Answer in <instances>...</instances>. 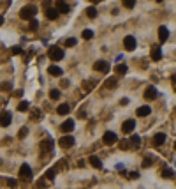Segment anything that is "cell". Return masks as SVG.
Listing matches in <instances>:
<instances>
[{
    "label": "cell",
    "instance_id": "12",
    "mask_svg": "<svg viewBox=\"0 0 176 189\" xmlns=\"http://www.w3.org/2000/svg\"><path fill=\"white\" fill-rule=\"evenodd\" d=\"M72 129H74V120H72V119L65 120L62 126H60V131H62V133H70Z\"/></svg>",
    "mask_w": 176,
    "mask_h": 189
},
{
    "label": "cell",
    "instance_id": "35",
    "mask_svg": "<svg viewBox=\"0 0 176 189\" xmlns=\"http://www.w3.org/2000/svg\"><path fill=\"white\" fill-rule=\"evenodd\" d=\"M123 6L129 7V9H132V7L136 6V2H134V0H125V2H123Z\"/></svg>",
    "mask_w": 176,
    "mask_h": 189
},
{
    "label": "cell",
    "instance_id": "3",
    "mask_svg": "<svg viewBox=\"0 0 176 189\" xmlns=\"http://www.w3.org/2000/svg\"><path fill=\"white\" fill-rule=\"evenodd\" d=\"M58 145H60L62 148H69V147L74 145V138H72L70 134H65V136H62V138L58 140Z\"/></svg>",
    "mask_w": 176,
    "mask_h": 189
},
{
    "label": "cell",
    "instance_id": "2",
    "mask_svg": "<svg viewBox=\"0 0 176 189\" xmlns=\"http://www.w3.org/2000/svg\"><path fill=\"white\" fill-rule=\"evenodd\" d=\"M35 13H37V9L30 4V6H25L20 11V18H21V20H32V18L35 16Z\"/></svg>",
    "mask_w": 176,
    "mask_h": 189
},
{
    "label": "cell",
    "instance_id": "31",
    "mask_svg": "<svg viewBox=\"0 0 176 189\" xmlns=\"http://www.w3.org/2000/svg\"><path fill=\"white\" fill-rule=\"evenodd\" d=\"M30 117H32V119L34 120H37V119H41V112H39V110H30Z\"/></svg>",
    "mask_w": 176,
    "mask_h": 189
},
{
    "label": "cell",
    "instance_id": "11",
    "mask_svg": "<svg viewBox=\"0 0 176 189\" xmlns=\"http://www.w3.org/2000/svg\"><path fill=\"white\" fill-rule=\"evenodd\" d=\"M134 127H136V122H134L132 119H129V120H125V122H123V126H122V131H123V133H132L134 131Z\"/></svg>",
    "mask_w": 176,
    "mask_h": 189
},
{
    "label": "cell",
    "instance_id": "14",
    "mask_svg": "<svg viewBox=\"0 0 176 189\" xmlns=\"http://www.w3.org/2000/svg\"><path fill=\"white\" fill-rule=\"evenodd\" d=\"M167 37H169V30L166 27H159V41L164 42V41H167Z\"/></svg>",
    "mask_w": 176,
    "mask_h": 189
},
{
    "label": "cell",
    "instance_id": "40",
    "mask_svg": "<svg viewBox=\"0 0 176 189\" xmlns=\"http://www.w3.org/2000/svg\"><path fill=\"white\" fill-rule=\"evenodd\" d=\"M20 96H23V90H16L14 92V97H20Z\"/></svg>",
    "mask_w": 176,
    "mask_h": 189
},
{
    "label": "cell",
    "instance_id": "24",
    "mask_svg": "<svg viewBox=\"0 0 176 189\" xmlns=\"http://www.w3.org/2000/svg\"><path fill=\"white\" fill-rule=\"evenodd\" d=\"M86 16H88L90 20L97 18V9H95V7H88V9H86Z\"/></svg>",
    "mask_w": 176,
    "mask_h": 189
},
{
    "label": "cell",
    "instance_id": "27",
    "mask_svg": "<svg viewBox=\"0 0 176 189\" xmlns=\"http://www.w3.org/2000/svg\"><path fill=\"white\" fill-rule=\"evenodd\" d=\"M13 89V85L9 83V81H4V83H0V90L2 92H7V90H11Z\"/></svg>",
    "mask_w": 176,
    "mask_h": 189
},
{
    "label": "cell",
    "instance_id": "44",
    "mask_svg": "<svg viewBox=\"0 0 176 189\" xmlns=\"http://www.w3.org/2000/svg\"><path fill=\"white\" fill-rule=\"evenodd\" d=\"M174 148H176V141H174Z\"/></svg>",
    "mask_w": 176,
    "mask_h": 189
},
{
    "label": "cell",
    "instance_id": "43",
    "mask_svg": "<svg viewBox=\"0 0 176 189\" xmlns=\"http://www.w3.org/2000/svg\"><path fill=\"white\" fill-rule=\"evenodd\" d=\"M2 23H4V18H2V16H0V25H2Z\"/></svg>",
    "mask_w": 176,
    "mask_h": 189
},
{
    "label": "cell",
    "instance_id": "13",
    "mask_svg": "<svg viewBox=\"0 0 176 189\" xmlns=\"http://www.w3.org/2000/svg\"><path fill=\"white\" fill-rule=\"evenodd\" d=\"M136 113H137V117H148V115L152 113V108H150V106H139V108L136 110Z\"/></svg>",
    "mask_w": 176,
    "mask_h": 189
},
{
    "label": "cell",
    "instance_id": "26",
    "mask_svg": "<svg viewBox=\"0 0 176 189\" xmlns=\"http://www.w3.org/2000/svg\"><path fill=\"white\" fill-rule=\"evenodd\" d=\"M81 37H83V39H92V37H93V32L88 30V28H84L83 32H81Z\"/></svg>",
    "mask_w": 176,
    "mask_h": 189
},
{
    "label": "cell",
    "instance_id": "29",
    "mask_svg": "<svg viewBox=\"0 0 176 189\" xmlns=\"http://www.w3.org/2000/svg\"><path fill=\"white\" fill-rule=\"evenodd\" d=\"M130 141H132V145H134V147H139V145H141V136L134 134L132 138H130Z\"/></svg>",
    "mask_w": 176,
    "mask_h": 189
},
{
    "label": "cell",
    "instance_id": "34",
    "mask_svg": "<svg viewBox=\"0 0 176 189\" xmlns=\"http://www.w3.org/2000/svg\"><path fill=\"white\" fill-rule=\"evenodd\" d=\"M162 177H173V170L164 168V170H162Z\"/></svg>",
    "mask_w": 176,
    "mask_h": 189
},
{
    "label": "cell",
    "instance_id": "39",
    "mask_svg": "<svg viewBox=\"0 0 176 189\" xmlns=\"http://www.w3.org/2000/svg\"><path fill=\"white\" fill-rule=\"evenodd\" d=\"M143 166H144V168H148V166H152V159H144V163H143Z\"/></svg>",
    "mask_w": 176,
    "mask_h": 189
},
{
    "label": "cell",
    "instance_id": "9",
    "mask_svg": "<svg viewBox=\"0 0 176 189\" xmlns=\"http://www.w3.org/2000/svg\"><path fill=\"white\" fill-rule=\"evenodd\" d=\"M155 97H157V89H155L153 85L146 87V89H144V99H148V101H153Z\"/></svg>",
    "mask_w": 176,
    "mask_h": 189
},
{
    "label": "cell",
    "instance_id": "16",
    "mask_svg": "<svg viewBox=\"0 0 176 189\" xmlns=\"http://www.w3.org/2000/svg\"><path fill=\"white\" fill-rule=\"evenodd\" d=\"M56 11L65 14V13H69L70 11V7H69V4H65V2H56Z\"/></svg>",
    "mask_w": 176,
    "mask_h": 189
},
{
    "label": "cell",
    "instance_id": "18",
    "mask_svg": "<svg viewBox=\"0 0 176 189\" xmlns=\"http://www.w3.org/2000/svg\"><path fill=\"white\" fill-rule=\"evenodd\" d=\"M152 60H155V62H159L162 58V51H160V48H152Z\"/></svg>",
    "mask_w": 176,
    "mask_h": 189
},
{
    "label": "cell",
    "instance_id": "28",
    "mask_svg": "<svg viewBox=\"0 0 176 189\" xmlns=\"http://www.w3.org/2000/svg\"><path fill=\"white\" fill-rule=\"evenodd\" d=\"M49 97L53 99V101H55V99H58V97H60V90H58V89H53V90H49Z\"/></svg>",
    "mask_w": 176,
    "mask_h": 189
},
{
    "label": "cell",
    "instance_id": "22",
    "mask_svg": "<svg viewBox=\"0 0 176 189\" xmlns=\"http://www.w3.org/2000/svg\"><path fill=\"white\" fill-rule=\"evenodd\" d=\"M28 110H30V103L28 101H21L18 104V112H28Z\"/></svg>",
    "mask_w": 176,
    "mask_h": 189
},
{
    "label": "cell",
    "instance_id": "21",
    "mask_svg": "<svg viewBox=\"0 0 176 189\" xmlns=\"http://www.w3.org/2000/svg\"><path fill=\"white\" fill-rule=\"evenodd\" d=\"M104 85H106V89H114L118 85V81H116V78H107Z\"/></svg>",
    "mask_w": 176,
    "mask_h": 189
},
{
    "label": "cell",
    "instance_id": "38",
    "mask_svg": "<svg viewBox=\"0 0 176 189\" xmlns=\"http://www.w3.org/2000/svg\"><path fill=\"white\" fill-rule=\"evenodd\" d=\"M92 87H93V83H83V89H84V90H92Z\"/></svg>",
    "mask_w": 176,
    "mask_h": 189
},
{
    "label": "cell",
    "instance_id": "30",
    "mask_svg": "<svg viewBox=\"0 0 176 189\" xmlns=\"http://www.w3.org/2000/svg\"><path fill=\"white\" fill-rule=\"evenodd\" d=\"M76 39H74V37H69V39H67V41H65V46H67V48H72V46H76Z\"/></svg>",
    "mask_w": 176,
    "mask_h": 189
},
{
    "label": "cell",
    "instance_id": "32",
    "mask_svg": "<svg viewBox=\"0 0 176 189\" xmlns=\"http://www.w3.org/2000/svg\"><path fill=\"white\" fill-rule=\"evenodd\" d=\"M27 134H28V127H21L20 133H18V138H25Z\"/></svg>",
    "mask_w": 176,
    "mask_h": 189
},
{
    "label": "cell",
    "instance_id": "7",
    "mask_svg": "<svg viewBox=\"0 0 176 189\" xmlns=\"http://www.w3.org/2000/svg\"><path fill=\"white\" fill-rule=\"evenodd\" d=\"M53 147H55V141L51 140V138H46V140L41 141V150L42 152H51Z\"/></svg>",
    "mask_w": 176,
    "mask_h": 189
},
{
    "label": "cell",
    "instance_id": "6",
    "mask_svg": "<svg viewBox=\"0 0 176 189\" xmlns=\"http://www.w3.org/2000/svg\"><path fill=\"white\" fill-rule=\"evenodd\" d=\"M11 119H13L11 112H2V113H0V126L7 127L9 124H11Z\"/></svg>",
    "mask_w": 176,
    "mask_h": 189
},
{
    "label": "cell",
    "instance_id": "20",
    "mask_svg": "<svg viewBox=\"0 0 176 189\" xmlns=\"http://www.w3.org/2000/svg\"><path fill=\"white\" fill-rule=\"evenodd\" d=\"M48 73L51 74V76H62V69H60V67H56V65H49Z\"/></svg>",
    "mask_w": 176,
    "mask_h": 189
},
{
    "label": "cell",
    "instance_id": "17",
    "mask_svg": "<svg viewBox=\"0 0 176 189\" xmlns=\"http://www.w3.org/2000/svg\"><path fill=\"white\" fill-rule=\"evenodd\" d=\"M88 163H90L93 168H102V161L99 159L97 156H90V159H88Z\"/></svg>",
    "mask_w": 176,
    "mask_h": 189
},
{
    "label": "cell",
    "instance_id": "37",
    "mask_svg": "<svg viewBox=\"0 0 176 189\" xmlns=\"http://www.w3.org/2000/svg\"><path fill=\"white\" fill-rule=\"evenodd\" d=\"M37 25H39V23H37L35 20H32L30 21V30H37Z\"/></svg>",
    "mask_w": 176,
    "mask_h": 189
},
{
    "label": "cell",
    "instance_id": "23",
    "mask_svg": "<svg viewBox=\"0 0 176 189\" xmlns=\"http://www.w3.org/2000/svg\"><path fill=\"white\" fill-rule=\"evenodd\" d=\"M56 110H58V113H60V115H67V113H69V110H70V106L63 103V104H60Z\"/></svg>",
    "mask_w": 176,
    "mask_h": 189
},
{
    "label": "cell",
    "instance_id": "36",
    "mask_svg": "<svg viewBox=\"0 0 176 189\" xmlns=\"http://www.w3.org/2000/svg\"><path fill=\"white\" fill-rule=\"evenodd\" d=\"M11 53H13V55H21V48L20 46H14V48L11 49Z\"/></svg>",
    "mask_w": 176,
    "mask_h": 189
},
{
    "label": "cell",
    "instance_id": "5",
    "mask_svg": "<svg viewBox=\"0 0 176 189\" xmlns=\"http://www.w3.org/2000/svg\"><path fill=\"white\" fill-rule=\"evenodd\" d=\"M93 69L106 74V73H109V64L106 62V60H97V62L93 64Z\"/></svg>",
    "mask_w": 176,
    "mask_h": 189
},
{
    "label": "cell",
    "instance_id": "1",
    "mask_svg": "<svg viewBox=\"0 0 176 189\" xmlns=\"http://www.w3.org/2000/svg\"><path fill=\"white\" fill-rule=\"evenodd\" d=\"M48 57L51 58V60L58 62V60H62V58H63V49L60 48V46H49V49H48Z\"/></svg>",
    "mask_w": 176,
    "mask_h": 189
},
{
    "label": "cell",
    "instance_id": "19",
    "mask_svg": "<svg viewBox=\"0 0 176 189\" xmlns=\"http://www.w3.org/2000/svg\"><path fill=\"white\" fill-rule=\"evenodd\" d=\"M46 18H48V20H56V18H58V11H56V7H51V9L46 11Z\"/></svg>",
    "mask_w": 176,
    "mask_h": 189
},
{
    "label": "cell",
    "instance_id": "10",
    "mask_svg": "<svg viewBox=\"0 0 176 189\" xmlns=\"http://www.w3.org/2000/svg\"><path fill=\"white\" fill-rule=\"evenodd\" d=\"M20 177L21 179H30L32 177V168L28 164H21L20 166Z\"/></svg>",
    "mask_w": 176,
    "mask_h": 189
},
{
    "label": "cell",
    "instance_id": "42",
    "mask_svg": "<svg viewBox=\"0 0 176 189\" xmlns=\"http://www.w3.org/2000/svg\"><path fill=\"white\" fill-rule=\"evenodd\" d=\"M9 187H16V182H14V180H9Z\"/></svg>",
    "mask_w": 176,
    "mask_h": 189
},
{
    "label": "cell",
    "instance_id": "15",
    "mask_svg": "<svg viewBox=\"0 0 176 189\" xmlns=\"http://www.w3.org/2000/svg\"><path fill=\"white\" fill-rule=\"evenodd\" d=\"M164 141H166V134H164V133H157V134L153 136V145H155V147L162 145Z\"/></svg>",
    "mask_w": 176,
    "mask_h": 189
},
{
    "label": "cell",
    "instance_id": "8",
    "mask_svg": "<svg viewBox=\"0 0 176 189\" xmlns=\"http://www.w3.org/2000/svg\"><path fill=\"white\" fill-rule=\"evenodd\" d=\"M136 39H134L132 35H127L125 39H123V46H125V49H129V51H132V49H136Z\"/></svg>",
    "mask_w": 176,
    "mask_h": 189
},
{
    "label": "cell",
    "instance_id": "33",
    "mask_svg": "<svg viewBox=\"0 0 176 189\" xmlns=\"http://www.w3.org/2000/svg\"><path fill=\"white\" fill-rule=\"evenodd\" d=\"M46 179H48V180H53V179H55V170H48V171H46Z\"/></svg>",
    "mask_w": 176,
    "mask_h": 189
},
{
    "label": "cell",
    "instance_id": "4",
    "mask_svg": "<svg viewBox=\"0 0 176 189\" xmlns=\"http://www.w3.org/2000/svg\"><path fill=\"white\" fill-rule=\"evenodd\" d=\"M102 141H104L106 145H114L118 141V138H116V134L113 133V131H106L104 136H102Z\"/></svg>",
    "mask_w": 176,
    "mask_h": 189
},
{
    "label": "cell",
    "instance_id": "25",
    "mask_svg": "<svg viewBox=\"0 0 176 189\" xmlns=\"http://www.w3.org/2000/svg\"><path fill=\"white\" fill-rule=\"evenodd\" d=\"M114 71H116V74H127V65H123V64H120V65H116L114 67Z\"/></svg>",
    "mask_w": 176,
    "mask_h": 189
},
{
    "label": "cell",
    "instance_id": "41",
    "mask_svg": "<svg viewBox=\"0 0 176 189\" xmlns=\"http://www.w3.org/2000/svg\"><path fill=\"white\" fill-rule=\"evenodd\" d=\"M120 147H122V148H129V143H127V141H122V143H120Z\"/></svg>",
    "mask_w": 176,
    "mask_h": 189
}]
</instances>
